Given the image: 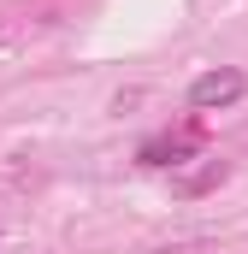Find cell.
<instances>
[{
  "mask_svg": "<svg viewBox=\"0 0 248 254\" xmlns=\"http://www.w3.org/2000/svg\"><path fill=\"white\" fill-rule=\"evenodd\" d=\"M248 77L237 65H219V71H201L195 83H189V107L195 113H219V107H231V101H243Z\"/></svg>",
  "mask_w": 248,
  "mask_h": 254,
  "instance_id": "obj_1",
  "label": "cell"
}]
</instances>
